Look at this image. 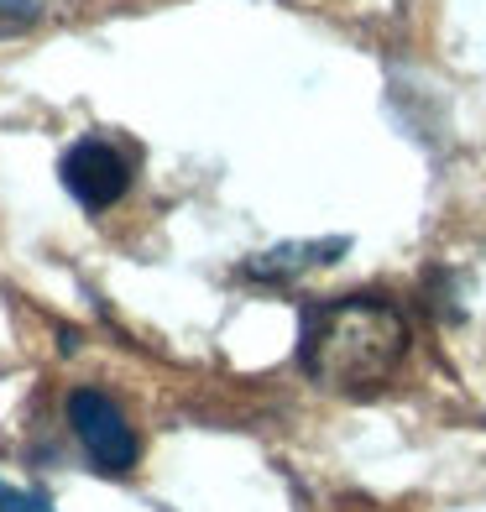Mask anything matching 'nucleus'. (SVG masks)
I'll return each mask as SVG.
<instances>
[{"mask_svg":"<svg viewBox=\"0 0 486 512\" xmlns=\"http://www.w3.org/2000/svg\"><path fill=\"white\" fill-rule=\"evenodd\" d=\"M408 356V319L382 293H340L298 309V366L324 392L366 398Z\"/></svg>","mask_w":486,"mask_h":512,"instance_id":"1","label":"nucleus"},{"mask_svg":"<svg viewBox=\"0 0 486 512\" xmlns=\"http://www.w3.org/2000/svg\"><path fill=\"white\" fill-rule=\"evenodd\" d=\"M58 183L84 215H105L121 204L136 183V147L115 142V136H79L58 157Z\"/></svg>","mask_w":486,"mask_h":512,"instance_id":"2","label":"nucleus"},{"mask_svg":"<svg viewBox=\"0 0 486 512\" xmlns=\"http://www.w3.org/2000/svg\"><path fill=\"white\" fill-rule=\"evenodd\" d=\"M68 429H74V439L84 445V455L95 460V471L105 476H126L136 465V434L126 424V413L115 398H105L100 387H74L68 392Z\"/></svg>","mask_w":486,"mask_h":512,"instance_id":"3","label":"nucleus"},{"mask_svg":"<svg viewBox=\"0 0 486 512\" xmlns=\"http://www.w3.org/2000/svg\"><path fill=\"white\" fill-rule=\"evenodd\" d=\"M351 251V236H319V241H283L272 251H257L241 262V277L246 283H298L304 272H319V267H335L340 256Z\"/></svg>","mask_w":486,"mask_h":512,"instance_id":"4","label":"nucleus"},{"mask_svg":"<svg viewBox=\"0 0 486 512\" xmlns=\"http://www.w3.org/2000/svg\"><path fill=\"white\" fill-rule=\"evenodd\" d=\"M42 0H0V37H21L42 21Z\"/></svg>","mask_w":486,"mask_h":512,"instance_id":"5","label":"nucleus"},{"mask_svg":"<svg viewBox=\"0 0 486 512\" xmlns=\"http://www.w3.org/2000/svg\"><path fill=\"white\" fill-rule=\"evenodd\" d=\"M0 512H53V507H48V497H37V492H21V486L0 481Z\"/></svg>","mask_w":486,"mask_h":512,"instance_id":"6","label":"nucleus"}]
</instances>
